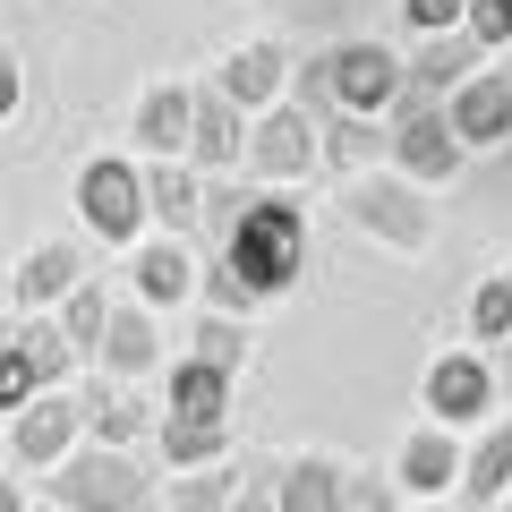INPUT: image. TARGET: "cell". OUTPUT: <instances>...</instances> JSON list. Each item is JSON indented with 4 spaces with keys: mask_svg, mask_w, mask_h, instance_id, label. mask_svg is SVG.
<instances>
[{
    "mask_svg": "<svg viewBox=\"0 0 512 512\" xmlns=\"http://www.w3.org/2000/svg\"><path fill=\"white\" fill-rule=\"evenodd\" d=\"M0 299H9V282H0Z\"/></svg>",
    "mask_w": 512,
    "mask_h": 512,
    "instance_id": "obj_42",
    "label": "cell"
},
{
    "mask_svg": "<svg viewBox=\"0 0 512 512\" xmlns=\"http://www.w3.org/2000/svg\"><path fill=\"white\" fill-rule=\"evenodd\" d=\"M342 504H350V470L333 453L282 461V512H342Z\"/></svg>",
    "mask_w": 512,
    "mask_h": 512,
    "instance_id": "obj_23",
    "label": "cell"
},
{
    "mask_svg": "<svg viewBox=\"0 0 512 512\" xmlns=\"http://www.w3.org/2000/svg\"><path fill=\"white\" fill-rule=\"evenodd\" d=\"M103 325H111V299H103V282H77L69 291V308H60V333H69V350L77 359H94V350H103Z\"/></svg>",
    "mask_w": 512,
    "mask_h": 512,
    "instance_id": "obj_27",
    "label": "cell"
},
{
    "mask_svg": "<svg viewBox=\"0 0 512 512\" xmlns=\"http://www.w3.org/2000/svg\"><path fill=\"white\" fill-rule=\"evenodd\" d=\"M0 436H9V419H0Z\"/></svg>",
    "mask_w": 512,
    "mask_h": 512,
    "instance_id": "obj_43",
    "label": "cell"
},
{
    "mask_svg": "<svg viewBox=\"0 0 512 512\" xmlns=\"http://www.w3.org/2000/svg\"><path fill=\"white\" fill-rule=\"evenodd\" d=\"M9 342H18L26 359H35V376H43V393H60V384H69V367H77V350H69V333H60V316H26V325L9 333Z\"/></svg>",
    "mask_w": 512,
    "mask_h": 512,
    "instance_id": "obj_26",
    "label": "cell"
},
{
    "mask_svg": "<svg viewBox=\"0 0 512 512\" xmlns=\"http://www.w3.org/2000/svg\"><path fill=\"white\" fill-rule=\"evenodd\" d=\"M77 222L103 248H137V231H146V171L120 163V154H94L77 171Z\"/></svg>",
    "mask_w": 512,
    "mask_h": 512,
    "instance_id": "obj_4",
    "label": "cell"
},
{
    "mask_svg": "<svg viewBox=\"0 0 512 512\" xmlns=\"http://www.w3.org/2000/svg\"><path fill=\"white\" fill-rule=\"evenodd\" d=\"M197 291H205V308H214V316H231V325H248V316L265 308V299H256L248 282L231 274V265H197Z\"/></svg>",
    "mask_w": 512,
    "mask_h": 512,
    "instance_id": "obj_31",
    "label": "cell"
},
{
    "mask_svg": "<svg viewBox=\"0 0 512 512\" xmlns=\"http://www.w3.org/2000/svg\"><path fill=\"white\" fill-rule=\"evenodd\" d=\"M444 120H453L461 154H487V146H512V69H478L470 86L444 103Z\"/></svg>",
    "mask_w": 512,
    "mask_h": 512,
    "instance_id": "obj_11",
    "label": "cell"
},
{
    "mask_svg": "<svg viewBox=\"0 0 512 512\" xmlns=\"http://www.w3.org/2000/svg\"><path fill=\"white\" fill-rule=\"evenodd\" d=\"M128 282H137V308H180L197 291V248L188 239H137L128 248Z\"/></svg>",
    "mask_w": 512,
    "mask_h": 512,
    "instance_id": "obj_16",
    "label": "cell"
},
{
    "mask_svg": "<svg viewBox=\"0 0 512 512\" xmlns=\"http://www.w3.org/2000/svg\"><path fill=\"white\" fill-rule=\"evenodd\" d=\"M188 128H197V86H146L137 94V146L154 163H188Z\"/></svg>",
    "mask_w": 512,
    "mask_h": 512,
    "instance_id": "obj_18",
    "label": "cell"
},
{
    "mask_svg": "<svg viewBox=\"0 0 512 512\" xmlns=\"http://www.w3.org/2000/svg\"><path fill=\"white\" fill-rule=\"evenodd\" d=\"M214 94L239 111V120H265L274 103H291V60H282V43H239V52L214 69Z\"/></svg>",
    "mask_w": 512,
    "mask_h": 512,
    "instance_id": "obj_9",
    "label": "cell"
},
{
    "mask_svg": "<svg viewBox=\"0 0 512 512\" xmlns=\"http://www.w3.org/2000/svg\"><path fill=\"white\" fill-rule=\"evenodd\" d=\"M154 444H163L171 478H180V470H222V461H231V427H197V419H163Z\"/></svg>",
    "mask_w": 512,
    "mask_h": 512,
    "instance_id": "obj_25",
    "label": "cell"
},
{
    "mask_svg": "<svg viewBox=\"0 0 512 512\" xmlns=\"http://www.w3.org/2000/svg\"><path fill=\"white\" fill-rule=\"evenodd\" d=\"M18 103H26V60H18V52H0V120H9Z\"/></svg>",
    "mask_w": 512,
    "mask_h": 512,
    "instance_id": "obj_38",
    "label": "cell"
},
{
    "mask_svg": "<svg viewBox=\"0 0 512 512\" xmlns=\"http://www.w3.org/2000/svg\"><path fill=\"white\" fill-rule=\"evenodd\" d=\"M231 384H239V376H222V367H205V359H180V367H171V402H163V419L231 427Z\"/></svg>",
    "mask_w": 512,
    "mask_h": 512,
    "instance_id": "obj_22",
    "label": "cell"
},
{
    "mask_svg": "<svg viewBox=\"0 0 512 512\" xmlns=\"http://www.w3.org/2000/svg\"><path fill=\"white\" fill-rule=\"evenodd\" d=\"M248 163V120L222 103L214 86H197V128H188V171L197 180H231Z\"/></svg>",
    "mask_w": 512,
    "mask_h": 512,
    "instance_id": "obj_14",
    "label": "cell"
},
{
    "mask_svg": "<svg viewBox=\"0 0 512 512\" xmlns=\"http://www.w3.org/2000/svg\"><path fill=\"white\" fill-rule=\"evenodd\" d=\"M384 128H393V171H402L410 188H444L461 163H470V154H461V137H453V120H444L436 103H402Z\"/></svg>",
    "mask_w": 512,
    "mask_h": 512,
    "instance_id": "obj_6",
    "label": "cell"
},
{
    "mask_svg": "<svg viewBox=\"0 0 512 512\" xmlns=\"http://www.w3.org/2000/svg\"><path fill=\"white\" fill-rule=\"evenodd\" d=\"M146 367H163V333H154V308H111L103 350H94V376L128 384V376H146Z\"/></svg>",
    "mask_w": 512,
    "mask_h": 512,
    "instance_id": "obj_19",
    "label": "cell"
},
{
    "mask_svg": "<svg viewBox=\"0 0 512 512\" xmlns=\"http://www.w3.org/2000/svg\"><path fill=\"white\" fill-rule=\"evenodd\" d=\"M393 487H410L419 504H444V487H461V444H453V427L427 419L419 436H402V453H393Z\"/></svg>",
    "mask_w": 512,
    "mask_h": 512,
    "instance_id": "obj_17",
    "label": "cell"
},
{
    "mask_svg": "<svg viewBox=\"0 0 512 512\" xmlns=\"http://www.w3.org/2000/svg\"><path fill=\"white\" fill-rule=\"evenodd\" d=\"M461 35L478 43V52H512V0H470V26Z\"/></svg>",
    "mask_w": 512,
    "mask_h": 512,
    "instance_id": "obj_34",
    "label": "cell"
},
{
    "mask_svg": "<svg viewBox=\"0 0 512 512\" xmlns=\"http://www.w3.org/2000/svg\"><path fill=\"white\" fill-rule=\"evenodd\" d=\"M77 282H86V256H77L69 239H43V248H26L18 274H9V299H18L26 316H52V308H69Z\"/></svg>",
    "mask_w": 512,
    "mask_h": 512,
    "instance_id": "obj_15",
    "label": "cell"
},
{
    "mask_svg": "<svg viewBox=\"0 0 512 512\" xmlns=\"http://www.w3.org/2000/svg\"><path fill=\"white\" fill-rule=\"evenodd\" d=\"M325 77H333V120H393L402 111V52H384V43H333Z\"/></svg>",
    "mask_w": 512,
    "mask_h": 512,
    "instance_id": "obj_5",
    "label": "cell"
},
{
    "mask_svg": "<svg viewBox=\"0 0 512 512\" xmlns=\"http://www.w3.org/2000/svg\"><path fill=\"white\" fill-rule=\"evenodd\" d=\"M231 512H282V461H248V470H239Z\"/></svg>",
    "mask_w": 512,
    "mask_h": 512,
    "instance_id": "obj_33",
    "label": "cell"
},
{
    "mask_svg": "<svg viewBox=\"0 0 512 512\" xmlns=\"http://www.w3.org/2000/svg\"><path fill=\"white\" fill-rule=\"evenodd\" d=\"M43 393V376H35V359H26L18 342H9V333H0V410H9V419H18L26 402H35Z\"/></svg>",
    "mask_w": 512,
    "mask_h": 512,
    "instance_id": "obj_32",
    "label": "cell"
},
{
    "mask_svg": "<svg viewBox=\"0 0 512 512\" xmlns=\"http://www.w3.org/2000/svg\"><path fill=\"white\" fill-rule=\"evenodd\" d=\"M402 18L419 26V35H461V26H470V0H402Z\"/></svg>",
    "mask_w": 512,
    "mask_h": 512,
    "instance_id": "obj_35",
    "label": "cell"
},
{
    "mask_svg": "<svg viewBox=\"0 0 512 512\" xmlns=\"http://www.w3.org/2000/svg\"><path fill=\"white\" fill-rule=\"evenodd\" d=\"M504 274H512V265H504Z\"/></svg>",
    "mask_w": 512,
    "mask_h": 512,
    "instance_id": "obj_44",
    "label": "cell"
},
{
    "mask_svg": "<svg viewBox=\"0 0 512 512\" xmlns=\"http://www.w3.org/2000/svg\"><path fill=\"white\" fill-rule=\"evenodd\" d=\"M419 512H461V504H419Z\"/></svg>",
    "mask_w": 512,
    "mask_h": 512,
    "instance_id": "obj_41",
    "label": "cell"
},
{
    "mask_svg": "<svg viewBox=\"0 0 512 512\" xmlns=\"http://www.w3.org/2000/svg\"><path fill=\"white\" fill-rule=\"evenodd\" d=\"M495 384H512V342H504V350H495Z\"/></svg>",
    "mask_w": 512,
    "mask_h": 512,
    "instance_id": "obj_40",
    "label": "cell"
},
{
    "mask_svg": "<svg viewBox=\"0 0 512 512\" xmlns=\"http://www.w3.org/2000/svg\"><path fill=\"white\" fill-rule=\"evenodd\" d=\"M478 77V43L470 35H419V52L402 60V103H453L461 86Z\"/></svg>",
    "mask_w": 512,
    "mask_h": 512,
    "instance_id": "obj_12",
    "label": "cell"
},
{
    "mask_svg": "<svg viewBox=\"0 0 512 512\" xmlns=\"http://www.w3.org/2000/svg\"><path fill=\"white\" fill-rule=\"evenodd\" d=\"M43 495H52L60 512H146L154 478L128 453H111V444H86V453H69L52 478H43Z\"/></svg>",
    "mask_w": 512,
    "mask_h": 512,
    "instance_id": "obj_3",
    "label": "cell"
},
{
    "mask_svg": "<svg viewBox=\"0 0 512 512\" xmlns=\"http://www.w3.org/2000/svg\"><path fill=\"white\" fill-rule=\"evenodd\" d=\"M239 205H248V188H239V180H205V231H214V239H231V222H239Z\"/></svg>",
    "mask_w": 512,
    "mask_h": 512,
    "instance_id": "obj_36",
    "label": "cell"
},
{
    "mask_svg": "<svg viewBox=\"0 0 512 512\" xmlns=\"http://www.w3.org/2000/svg\"><path fill=\"white\" fill-rule=\"evenodd\" d=\"M350 231L393 256H419V248H436V205L402 171H376V180H350Z\"/></svg>",
    "mask_w": 512,
    "mask_h": 512,
    "instance_id": "obj_2",
    "label": "cell"
},
{
    "mask_svg": "<svg viewBox=\"0 0 512 512\" xmlns=\"http://www.w3.org/2000/svg\"><path fill=\"white\" fill-rule=\"evenodd\" d=\"M470 342H487V350L512 342V274H487L470 291Z\"/></svg>",
    "mask_w": 512,
    "mask_h": 512,
    "instance_id": "obj_29",
    "label": "cell"
},
{
    "mask_svg": "<svg viewBox=\"0 0 512 512\" xmlns=\"http://www.w3.org/2000/svg\"><path fill=\"white\" fill-rule=\"evenodd\" d=\"M342 512H402V504H393V478H350V504Z\"/></svg>",
    "mask_w": 512,
    "mask_h": 512,
    "instance_id": "obj_37",
    "label": "cell"
},
{
    "mask_svg": "<svg viewBox=\"0 0 512 512\" xmlns=\"http://www.w3.org/2000/svg\"><path fill=\"white\" fill-rule=\"evenodd\" d=\"M231 495H239V461H222V470H180L163 504L171 512H231Z\"/></svg>",
    "mask_w": 512,
    "mask_h": 512,
    "instance_id": "obj_28",
    "label": "cell"
},
{
    "mask_svg": "<svg viewBox=\"0 0 512 512\" xmlns=\"http://www.w3.org/2000/svg\"><path fill=\"white\" fill-rule=\"evenodd\" d=\"M0 512H26V487H18V478H0Z\"/></svg>",
    "mask_w": 512,
    "mask_h": 512,
    "instance_id": "obj_39",
    "label": "cell"
},
{
    "mask_svg": "<svg viewBox=\"0 0 512 512\" xmlns=\"http://www.w3.org/2000/svg\"><path fill=\"white\" fill-rule=\"evenodd\" d=\"M77 436H86V419H77V393H35V402L9 419V453L26 461V470L52 478L60 461L77 453Z\"/></svg>",
    "mask_w": 512,
    "mask_h": 512,
    "instance_id": "obj_8",
    "label": "cell"
},
{
    "mask_svg": "<svg viewBox=\"0 0 512 512\" xmlns=\"http://www.w3.org/2000/svg\"><path fill=\"white\" fill-rule=\"evenodd\" d=\"M248 171L256 180H308L316 171V120L291 103H274L265 120H248Z\"/></svg>",
    "mask_w": 512,
    "mask_h": 512,
    "instance_id": "obj_10",
    "label": "cell"
},
{
    "mask_svg": "<svg viewBox=\"0 0 512 512\" xmlns=\"http://www.w3.org/2000/svg\"><path fill=\"white\" fill-rule=\"evenodd\" d=\"M205 214V180L188 163H146V222H163V239H188Z\"/></svg>",
    "mask_w": 512,
    "mask_h": 512,
    "instance_id": "obj_21",
    "label": "cell"
},
{
    "mask_svg": "<svg viewBox=\"0 0 512 512\" xmlns=\"http://www.w3.org/2000/svg\"><path fill=\"white\" fill-rule=\"evenodd\" d=\"M188 359H205V367H222V376H239V367H248V325H231V316H205Z\"/></svg>",
    "mask_w": 512,
    "mask_h": 512,
    "instance_id": "obj_30",
    "label": "cell"
},
{
    "mask_svg": "<svg viewBox=\"0 0 512 512\" xmlns=\"http://www.w3.org/2000/svg\"><path fill=\"white\" fill-rule=\"evenodd\" d=\"M376 154H393V128L384 120H325L316 128V163H333V171H367Z\"/></svg>",
    "mask_w": 512,
    "mask_h": 512,
    "instance_id": "obj_24",
    "label": "cell"
},
{
    "mask_svg": "<svg viewBox=\"0 0 512 512\" xmlns=\"http://www.w3.org/2000/svg\"><path fill=\"white\" fill-rule=\"evenodd\" d=\"M77 419H86V436H94V444H111V453H128L137 436H154V427H163V410H154L146 393H128V384L94 376L86 393H77Z\"/></svg>",
    "mask_w": 512,
    "mask_h": 512,
    "instance_id": "obj_13",
    "label": "cell"
},
{
    "mask_svg": "<svg viewBox=\"0 0 512 512\" xmlns=\"http://www.w3.org/2000/svg\"><path fill=\"white\" fill-rule=\"evenodd\" d=\"M495 359L487 350H444L436 367H427V384H419V402L436 410V427H478V419H495Z\"/></svg>",
    "mask_w": 512,
    "mask_h": 512,
    "instance_id": "obj_7",
    "label": "cell"
},
{
    "mask_svg": "<svg viewBox=\"0 0 512 512\" xmlns=\"http://www.w3.org/2000/svg\"><path fill=\"white\" fill-rule=\"evenodd\" d=\"M222 265H231L256 299H282L299 274H308V214H299L291 197L248 188V205H239L231 239H222Z\"/></svg>",
    "mask_w": 512,
    "mask_h": 512,
    "instance_id": "obj_1",
    "label": "cell"
},
{
    "mask_svg": "<svg viewBox=\"0 0 512 512\" xmlns=\"http://www.w3.org/2000/svg\"><path fill=\"white\" fill-rule=\"evenodd\" d=\"M512 495V419H487V436L461 453V512H487Z\"/></svg>",
    "mask_w": 512,
    "mask_h": 512,
    "instance_id": "obj_20",
    "label": "cell"
}]
</instances>
